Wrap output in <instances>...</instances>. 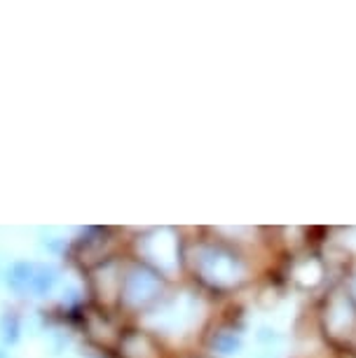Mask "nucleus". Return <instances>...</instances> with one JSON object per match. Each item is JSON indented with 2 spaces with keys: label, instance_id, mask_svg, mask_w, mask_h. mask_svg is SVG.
Segmentation results:
<instances>
[{
  "label": "nucleus",
  "instance_id": "nucleus-5",
  "mask_svg": "<svg viewBox=\"0 0 356 358\" xmlns=\"http://www.w3.org/2000/svg\"><path fill=\"white\" fill-rule=\"evenodd\" d=\"M33 281H36V288L40 290V293H43V290H45V288H50V286H52V281H55V272H52V269H43L38 279H33Z\"/></svg>",
  "mask_w": 356,
  "mask_h": 358
},
{
  "label": "nucleus",
  "instance_id": "nucleus-1",
  "mask_svg": "<svg viewBox=\"0 0 356 358\" xmlns=\"http://www.w3.org/2000/svg\"><path fill=\"white\" fill-rule=\"evenodd\" d=\"M136 286V290H129V297L131 300H136V293L138 295V300H145L148 295H152V290L157 288V281L152 279L150 274H145V272H141V274H134L131 276V281H129V288Z\"/></svg>",
  "mask_w": 356,
  "mask_h": 358
},
{
  "label": "nucleus",
  "instance_id": "nucleus-4",
  "mask_svg": "<svg viewBox=\"0 0 356 358\" xmlns=\"http://www.w3.org/2000/svg\"><path fill=\"white\" fill-rule=\"evenodd\" d=\"M31 279V267L24 265V262H19V265L12 269V281H19V283H29Z\"/></svg>",
  "mask_w": 356,
  "mask_h": 358
},
{
  "label": "nucleus",
  "instance_id": "nucleus-6",
  "mask_svg": "<svg viewBox=\"0 0 356 358\" xmlns=\"http://www.w3.org/2000/svg\"><path fill=\"white\" fill-rule=\"evenodd\" d=\"M0 358H3V354H0Z\"/></svg>",
  "mask_w": 356,
  "mask_h": 358
},
{
  "label": "nucleus",
  "instance_id": "nucleus-2",
  "mask_svg": "<svg viewBox=\"0 0 356 358\" xmlns=\"http://www.w3.org/2000/svg\"><path fill=\"white\" fill-rule=\"evenodd\" d=\"M310 267H312V262H307V265L298 267V272H295V276H298V281H300V283H305V286H312V283H317V281H319V276H321L319 265L314 267L312 272H310Z\"/></svg>",
  "mask_w": 356,
  "mask_h": 358
},
{
  "label": "nucleus",
  "instance_id": "nucleus-3",
  "mask_svg": "<svg viewBox=\"0 0 356 358\" xmlns=\"http://www.w3.org/2000/svg\"><path fill=\"white\" fill-rule=\"evenodd\" d=\"M213 344H216V349L223 351V354H234V351L241 347V340L234 335H220Z\"/></svg>",
  "mask_w": 356,
  "mask_h": 358
}]
</instances>
